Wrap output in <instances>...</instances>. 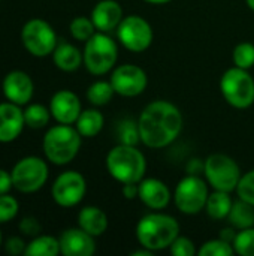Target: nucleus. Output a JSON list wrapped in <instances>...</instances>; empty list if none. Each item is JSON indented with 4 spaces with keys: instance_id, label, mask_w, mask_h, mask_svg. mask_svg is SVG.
I'll use <instances>...</instances> for the list:
<instances>
[{
    "instance_id": "f257e3e1",
    "label": "nucleus",
    "mask_w": 254,
    "mask_h": 256,
    "mask_svg": "<svg viewBox=\"0 0 254 256\" xmlns=\"http://www.w3.org/2000/svg\"><path fill=\"white\" fill-rule=\"evenodd\" d=\"M183 129L180 110L168 100L148 104L139 116L138 130L141 141L150 148H163L174 142Z\"/></svg>"
},
{
    "instance_id": "f03ea898",
    "label": "nucleus",
    "mask_w": 254,
    "mask_h": 256,
    "mask_svg": "<svg viewBox=\"0 0 254 256\" xmlns=\"http://www.w3.org/2000/svg\"><path fill=\"white\" fill-rule=\"evenodd\" d=\"M178 236L180 225L172 216L168 214H145L136 225V238L139 244L153 252L171 248Z\"/></svg>"
},
{
    "instance_id": "7ed1b4c3",
    "label": "nucleus",
    "mask_w": 254,
    "mask_h": 256,
    "mask_svg": "<svg viewBox=\"0 0 254 256\" xmlns=\"http://www.w3.org/2000/svg\"><path fill=\"white\" fill-rule=\"evenodd\" d=\"M81 134L70 124H55L43 136L42 147L45 158L54 165L70 164L81 148Z\"/></svg>"
},
{
    "instance_id": "20e7f679",
    "label": "nucleus",
    "mask_w": 254,
    "mask_h": 256,
    "mask_svg": "<svg viewBox=\"0 0 254 256\" xmlns=\"http://www.w3.org/2000/svg\"><path fill=\"white\" fill-rule=\"evenodd\" d=\"M108 172L120 183H139L147 171L144 154L130 144L115 146L106 156Z\"/></svg>"
},
{
    "instance_id": "39448f33",
    "label": "nucleus",
    "mask_w": 254,
    "mask_h": 256,
    "mask_svg": "<svg viewBox=\"0 0 254 256\" xmlns=\"http://www.w3.org/2000/svg\"><path fill=\"white\" fill-rule=\"evenodd\" d=\"M82 57L90 74L105 75L114 68L118 58V46L106 33L99 32L85 40Z\"/></svg>"
},
{
    "instance_id": "423d86ee",
    "label": "nucleus",
    "mask_w": 254,
    "mask_h": 256,
    "mask_svg": "<svg viewBox=\"0 0 254 256\" xmlns=\"http://www.w3.org/2000/svg\"><path fill=\"white\" fill-rule=\"evenodd\" d=\"M222 93L229 105L234 108H249L254 104V80L247 72L238 66L228 69L220 81Z\"/></svg>"
},
{
    "instance_id": "0eeeda50",
    "label": "nucleus",
    "mask_w": 254,
    "mask_h": 256,
    "mask_svg": "<svg viewBox=\"0 0 254 256\" xmlns=\"http://www.w3.org/2000/svg\"><path fill=\"white\" fill-rule=\"evenodd\" d=\"M13 189L21 194H34L43 188L48 180V165L42 158L25 156L10 170Z\"/></svg>"
},
{
    "instance_id": "6e6552de",
    "label": "nucleus",
    "mask_w": 254,
    "mask_h": 256,
    "mask_svg": "<svg viewBox=\"0 0 254 256\" xmlns=\"http://www.w3.org/2000/svg\"><path fill=\"white\" fill-rule=\"evenodd\" d=\"M21 40L27 52L34 57H46L52 54L58 44L52 26L42 18H31L22 26Z\"/></svg>"
},
{
    "instance_id": "1a4fd4ad",
    "label": "nucleus",
    "mask_w": 254,
    "mask_h": 256,
    "mask_svg": "<svg viewBox=\"0 0 254 256\" xmlns=\"http://www.w3.org/2000/svg\"><path fill=\"white\" fill-rule=\"evenodd\" d=\"M207 182L214 188V190L232 192L237 190V186L241 180V171L238 164L222 153L211 154L204 165Z\"/></svg>"
},
{
    "instance_id": "9d476101",
    "label": "nucleus",
    "mask_w": 254,
    "mask_h": 256,
    "mask_svg": "<svg viewBox=\"0 0 254 256\" xmlns=\"http://www.w3.org/2000/svg\"><path fill=\"white\" fill-rule=\"evenodd\" d=\"M208 188L198 176H187L177 184L175 206L184 214H198L207 206Z\"/></svg>"
},
{
    "instance_id": "9b49d317",
    "label": "nucleus",
    "mask_w": 254,
    "mask_h": 256,
    "mask_svg": "<svg viewBox=\"0 0 254 256\" xmlns=\"http://www.w3.org/2000/svg\"><path fill=\"white\" fill-rule=\"evenodd\" d=\"M117 34L121 45L133 52L145 51L153 42V28L147 20L139 15L124 16L117 27Z\"/></svg>"
},
{
    "instance_id": "f8f14e48",
    "label": "nucleus",
    "mask_w": 254,
    "mask_h": 256,
    "mask_svg": "<svg viewBox=\"0 0 254 256\" xmlns=\"http://www.w3.org/2000/svg\"><path fill=\"white\" fill-rule=\"evenodd\" d=\"M87 192V183L82 174L78 171H66L61 172L52 183L51 195L55 204L60 207H75L78 206Z\"/></svg>"
},
{
    "instance_id": "ddd939ff",
    "label": "nucleus",
    "mask_w": 254,
    "mask_h": 256,
    "mask_svg": "<svg viewBox=\"0 0 254 256\" xmlns=\"http://www.w3.org/2000/svg\"><path fill=\"white\" fill-rule=\"evenodd\" d=\"M111 84L117 94L133 98L141 94L147 88L148 76L142 68L126 63L114 69L111 75Z\"/></svg>"
},
{
    "instance_id": "4468645a",
    "label": "nucleus",
    "mask_w": 254,
    "mask_h": 256,
    "mask_svg": "<svg viewBox=\"0 0 254 256\" xmlns=\"http://www.w3.org/2000/svg\"><path fill=\"white\" fill-rule=\"evenodd\" d=\"M1 92L6 100L19 106L27 105L34 93V84L31 76L24 70H10L4 75L1 82Z\"/></svg>"
},
{
    "instance_id": "2eb2a0df",
    "label": "nucleus",
    "mask_w": 254,
    "mask_h": 256,
    "mask_svg": "<svg viewBox=\"0 0 254 256\" xmlns=\"http://www.w3.org/2000/svg\"><path fill=\"white\" fill-rule=\"evenodd\" d=\"M49 111L52 118L61 124H73L81 114L79 98L70 90H58L49 100Z\"/></svg>"
},
{
    "instance_id": "dca6fc26",
    "label": "nucleus",
    "mask_w": 254,
    "mask_h": 256,
    "mask_svg": "<svg viewBox=\"0 0 254 256\" xmlns=\"http://www.w3.org/2000/svg\"><path fill=\"white\" fill-rule=\"evenodd\" d=\"M24 111L19 105L9 100L0 104V142L7 144L15 141L24 130Z\"/></svg>"
},
{
    "instance_id": "f3484780",
    "label": "nucleus",
    "mask_w": 254,
    "mask_h": 256,
    "mask_svg": "<svg viewBox=\"0 0 254 256\" xmlns=\"http://www.w3.org/2000/svg\"><path fill=\"white\" fill-rule=\"evenodd\" d=\"M60 254L64 256H91L96 252L94 237L82 228H70L61 232Z\"/></svg>"
},
{
    "instance_id": "a211bd4d",
    "label": "nucleus",
    "mask_w": 254,
    "mask_h": 256,
    "mask_svg": "<svg viewBox=\"0 0 254 256\" xmlns=\"http://www.w3.org/2000/svg\"><path fill=\"white\" fill-rule=\"evenodd\" d=\"M91 21L96 30L108 33L117 28L123 20V8L115 0H100L91 10Z\"/></svg>"
},
{
    "instance_id": "6ab92c4d",
    "label": "nucleus",
    "mask_w": 254,
    "mask_h": 256,
    "mask_svg": "<svg viewBox=\"0 0 254 256\" xmlns=\"http://www.w3.org/2000/svg\"><path fill=\"white\" fill-rule=\"evenodd\" d=\"M138 198L148 208L163 210L165 207H168V204L171 201V190L162 180L142 178L139 182V195H138Z\"/></svg>"
},
{
    "instance_id": "aec40b11",
    "label": "nucleus",
    "mask_w": 254,
    "mask_h": 256,
    "mask_svg": "<svg viewBox=\"0 0 254 256\" xmlns=\"http://www.w3.org/2000/svg\"><path fill=\"white\" fill-rule=\"evenodd\" d=\"M78 226L93 237L102 236L108 228V218L103 210L94 206H87L78 213Z\"/></svg>"
},
{
    "instance_id": "412c9836",
    "label": "nucleus",
    "mask_w": 254,
    "mask_h": 256,
    "mask_svg": "<svg viewBox=\"0 0 254 256\" xmlns=\"http://www.w3.org/2000/svg\"><path fill=\"white\" fill-rule=\"evenodd\" d=\"M51 56H52L54 64L63 72H73L84 63L82 52L76 46L67 42L57 44Z\"/></svg>"
},
{
    "instance_id": "4be33fe9",
    "label": "nucleus",
    "mask_w": 254,
    "mask_h": 256,
    "mask_svg": "<svg viewBox=\"0 0 254 256\" xmlns=\"http://www.w3.org/2000/svg\"><path fill=\"white\" fill-rule=\"evenodd\" d=\"M103 122V116L97 110H85L81 111L78 120L75 122V128L81 134V136L93 138L102 130Z\"/></svg>"
},
{
    "instance_id": "5701e85b",
    "label": "nucleus",
    "mask_w": 254,
    "mask_h": 256,
    "mask_svg": "<svg viewBox=\"0 0 254 256\" xmlns=\"http://www.w3.org/2000/svg\"><path fill=\"white\" fill-rule=\"evenodd\" d=\"M232 200L229 196V192H222V190H216L214 194H211L207 200V206L205 210L208 213V216L214 220H222L226 219L232 210Z\"/></svg>"
},
{
    "instance_id": "b1692460",
    "label": "nucleus",
    "mask_w": 254,
    "mask_h": 256,
    "mask_svg": "<svg viewBox=\"0 0 254 256\" xmlns=\"http://www.w3.org/2000/svg\"><path fill=\"white\" fill-rule=\"evenodd\" d=\"M60 254V242L52 236H36L27 243L25 256H55Z\"/></svg>"
},
{
    "instance_id": "393cba45",
    "label": "nucleus",
    "mask_w": 254,
    "mask_h": 256,
    "mask_svg": "<svg viewBox=\"0 0 254 256\" xmlns=\"http://www.w3.org/2000/svg\"><path fill=\"white\" fill-rule=\"evenodd\" d=\"M228 218H229L231 224L238 230L252 228L254 225V206L240 200V201L234 202L232 210Z\"/></svg>"
},
{
    "instance_id": "a878e982",
    "label": "nucleus",
    "mask_w": 254,
    "mask_h": 256,
    "mask_svg": "<svg viewBox=\"0 0 254 256\" xmlns=\"http://www.w3.org/2000/svg\"><path fill=\"white\" fill-rule=\"evenodd\" d=\"M24 111V122L25 126L31 128V129H42L49 123L51 111L49 108L40 105V104H27Z\"/></svg>"
},
{
    "instance_id": "bb28decb",
    "label": "nucleus",
    "mask_w": 254,
    "mask_h": 256,
    "mask_svg": "<svg viewBox=\"0 0 254 256\" xmlns=\"http://www.w3.org/2000/svg\"><path fill=\"white\" fill-rule=\"evenodd\" d=\"M115 90L111 81H96L87 88V99L94 106H103L111 102Z\"/></svg>"
},
{
    "instance_id": "cd10ccee",
    "label": "nucleus",
    "mask_w": 254,
    "mask_h": 256,
    "mask_svg": "<svg viewBox=\"0 0 254 256\" xmlns=\"http://www.w3.org/2000/svg\"><path fill=\"white\" fill-rule=\"evenodd\" d=\"M70 34L76 39V40H88L94 33H96V26L91 21V18L87 16H76L70 21L69 26Z\"/></svg>"
},
{
    "instance_id": "c85d7f7f",
    "label": "nucleus",
    "mask_w": 254,
    "mask_h": 256,
    "mask_svg": "<svg viewBox=\"0 0 254 256\" xmlns=\"http://www.w3.org/2000/svg\"><path fill=\"white\" fill-rule=\"evenodd\" d=\"M234 250L241 256H254V228L240 230L234 240Z\"/></svg>"
},
{
    "instance_id": "c756f323",
    "label": "nucleus",
    "mask_w": 254,
    "mask_h": 256,
    "mask_svg": "<svg viewBox=\"0 0 254 256\" xmlns=\"http://www.w3.org/2000/svg\"><path fill=\"white\" fill-rule=\"evenodd\" d=\"M235 254L234 244L229 242H225L223 238L219 240H210L201 246L198 250L199 256H232Z\"/></svg>"
},
{
    "instance_id": "7c9ffc66",
    "label": "nucleus",
    "mask_w": 254,
    "mask_h": 256,
    "mask_svg": "<svg viewBox=\"0 0 254 256\" xmlns=\"http://www.w3.org/2000/svg\"><path fill=\"white\" fill-rule=\"evenodd\" d=\"M234 63L241 69H250L254 66V45L250 42H241L234 50Z\"/></svg>"
},
{
    "instance_id": "2f4dec72",
    "label": "nucleus",
    "mask_w": 254,
    "mask_h": 256,
    "mask_svg": "<svg viewBox=\"0 0 254 256\" xmlns=\"http://www.w3.org/2000/svg\"><path fill=\"white\" fill-rule=\"evenodd\" d=\"M18 212H19V204L16 198L10 196L9 194L0 195V225L13 220Z\"/></svg>"
},
{
    "instance_id": "473e14b6",
    "label": "nucleus",
    "mask_w": 254,
    "mask_h": 256,
    "mask_svg": "<svg viewBox=\"0 0 254 256\" xmlns=\"http://www.w3.org/2000/svg\"><path fill=\"white\" fill-rule=\"evenodd\" d=\"M237 192L240 200L254 206V170L241 176V180L237 186Z\"/></svg>"
},
{
    "instance_id": "72a5a7b5",
    "label": "nucleus",
    "mask_w": 254,
    "mask_h": 256,
    "mask_svg": "<svg viewBox=\"0 0 254 256\" xmlns=\"http://www.w3.org/2000/svg\"><path fill=\"white\" fill-rule=\"evenodd\" d=\"M171 254L174 256H193L196 254L195 243L187 237H177L171 244Z\"/></svg>"
},
{
    "instance_id": "f704fd0d",
    "label": "nucleus",
    "mask_w": 254,
    "mask_h": 256,
    "mask_svg": "<svg viewBox=\"0 0 254 256\" xmlns=\"http://www.w3.org/2000/svg\"><path fill=\"white\" fill-rule=\"evenodd\" d=\"M18 230L21 231V234L27 236V237H36L40 234L42 231V226L39 224V220L36 218H31V216H25L19 220L18 224Z\"/></svg>"
},
{
    "instance_id": "c9c22d12",
    "label": "nucleus",
    "mask_w": 254,
    "mask_h": 256,
    "mask_svg": "<svg viewBox=\"0 0 254 256\" xmlns=\"http://www.w3.org/2000/svg\"><path fill=\"white\" fill-rule=\"evenodd\" d=\"M3 248H4V252H6L7 255H25L27 243H25L21 237H18V236H12V237H9V238L3 243Z\"/></svg>"
},
{
    "instance_id": "e433bc0d",
    "label": "nucleus",
    "mask_w": 254,
    "mask_h": 256,
    "mask_svg": "<svg viewBox=\"0 0 254 256\" xmlns=\"http://www.w3.org/2000/svg\"><path fill=\"white\" fill-rule=\"evenodd\" d=\"M135 123H126L121 126V130H120V135H121V142L123 144H130V146H135L138 142L139 138V130H138V124L133 126Z\"/></svg>"
},
{
    "instance_id": "4c0bfd02",
    "label": "nucleus",
    "mask_w": 254,
    "mask_h": 256,
    "mask_svg": "<svg viewBox=\"0 0 254 256\" xmlns=\"http://www.w3.org/2000/svg\"><path fill=\"white\" fill-rule=\"evenodd\" d=\"M12 188H13V182H12L10 171H6V170L0 168V195L9 194Z\"/></svg>"
},
{
    "instance_id": "58836bf2",
    "label": "nucleus",
    "mask_w": 254,
    "mask_h": 256,
    "mask_svg": "<svg viewBox=\"0 0 254 256\" xmlns=\"http://www.w3.org/2000/svg\"><path fill=\"white\" fill-rule=\"evenodd\" d=\"M123 195L127 200H133L139 195V183H126L123 186Z\"/></svg>"
},
{
    "instance_id": "ea45409f",
    "label": "nucleus",
    "mask_w": 254,
    "mask_h": 256,
    "mask_svg": "<svg viewBox=\"0 0 254 256\" xmlns=\"http://www.w3.org/2000/svg\"><path fill=\"white\" fill-rule=\"evenodd\" d=\"M235 236H237V234H235V231H234V230H225L220 238H223L225 242L234 243V240H235Z\"/></svg>"
},
{
    "instance_id": "a19ab883",
    "label": "nucleus",
    "mask_w": 254,
    "mask_h": 256,
    "mask_svg": "<svg viewBox=\"0 0 254 256\" xmlns=\"http://www.w3.org/2000/svg\"><path fill=\"white\" fill-rule=\"evenodd\" d=\"M153 255V250H150V249H142V250H135V252H132V256H151Z\"/></svg>"
},
{
    "instance_id": "79ce46f5",
    "label": "nucleus",
    "mask_w": 254,
    "mask_h": 256,
    "mask_svg": "<svg viewBox=\"0 0 254 256\" xmlns=\"http://www.w3.org/2000/svg\"><path fill=\"white\" fill-rule=\"evenodd\" d=\"M147 3H151V4H163V3H168L171 0H144Z\"/></svg>"
},
{
    "instance_id": "37998d69",
    "label": "nucleus",
    "mask_w": 254,
    "mask_h": 256,
    "mask_svg": "<svg viewBox=\"0 0 254 256\" xmlns=\"http://www.w3.org/2000/svg\"><path fill=\"white\" fill-rule=\"evenodd\" d=\"M246 2H247L249 8H250V9H253V10H254V0H246Z\"/></svg>"
},
{
    "instance_id": "c03bdc74",
    "label": "nucleus",
    "mask_w": 254,
    "mask_h": 256,
    "mask_svg": "<svg viewBox=\"0 0 254 256\" xmlns=\"http://www.w3.org/2000/svg\"><path fill=\"white\" fill-rule=\"evenodd\" d=\"M1 244H3V237H1V231H0V248H1Z\"/></svg>"
},
{
    "instance_id": "a18cd8bd",
    "label": "nucleus",
    "mask_w": 254,
    "mask_h": 256,
    "mask_svg": "<svg viewBox=\"0 0 254 256\" xmlns=\"http://www.w3.org/2000/svg\"><path fill=\"white\" fill-rule=\"evenodd\" d=\"M0 2H1V0H0Z\"/></svg>"
}]
</instances>
